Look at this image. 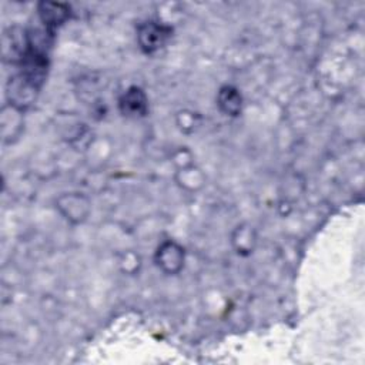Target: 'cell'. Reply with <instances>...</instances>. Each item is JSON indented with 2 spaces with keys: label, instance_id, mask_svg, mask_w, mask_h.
Segmentation results:
<instances>
[{
  "label": "cell",
  "instance_id": "1",
  "mask_svg": "<svg viewBox=\"0 0 365 365\" xmlns=\"http://www.w3.org/2000/svg\"><path fill=\"white\" fill-rule=\"evenodd\" d=\"M40 84L19 71L17 74L11 76L7 88H6V96L9 100V106L24 111L27 110L36 100L38 91H40Z\"/></svg>",
  "mask_w": 365,
  "mask_h": 365
},
{
  "label": "cell",
  "instance_id": "2",
  "mask_svg": "<svg viewBox=\"0 0 365 365\" xmlns=\"http://www.w3.org/2000/svg\"><path fill=\"white\" fill-rule=\"evenodd\" d=\"M173 29L167 24L148 20L137 27V41L145 54H153L163 48L171 38Z\"/></svg>",
  "mask_w": 365,
  "mask_h": 365
},
{
  "label": "cell",
  "instance_id": "3",
  "mask_svg": "<svg viewBox=\"0 0 365 365\" xmlns=\"http://www.w3.org/2000/svg\"><path fill=\"white\" fill-rule=\"evenodd\" d=\"M56 207L68 222L81 224L90 214L91 202L81 192H66L57 198Z\"/></svg>",
  "mask_w": 365,
  "mask_h": 365
},
{
  "label": "cell",
  "instance_id": "4",
  "mask_svg": "<svg viewBox=\"0 0 365 365\" xmlns=\"http://www.w3.org/2000/svg\"><path fill=\"white\" fill-rule=\"evenodd\" d=\"M154 261L164 274L174 275L178 274L184 267L185 251L175 241H164L161 245H158Z\"/></svg>",
  "mask_w": 365,
  "mask_h": 365
},
{
  "label": "cell",
  "instance_id": "5",
  "mask_svg": "<svg viewBox=\"0 0 365 365\" xmlns=\"http://www.w3.org/2000/svg\"><path fill=\"white\" fill-rule=\"evenodd\" d=\"M118 110L124 117L138 118L148 113V97L137 86L128 87L118 98Z\"/></svg>",
  "mask_w": 365,
  "mask_h": 365
},
{
  "label": "cell",
  "instance_id": "6",
  "mask_svg": "<svg viewBox=\"0 0 365 365\" xmlns=\"http://www.w3.org/2000/svg\"><path fill=\"white\" fill-rule=\"evenodd\" d=\"M37 14L43 27L53 31L56 27L61 26L64 21L68 20L71 14V9L66 3L41 1L37 6Z\"/></svg>",
  "mask_w": 365,
  "mask_h": 365
},
{
  "label": "cell",
  "instance_id": "7",
  "mask_svg": "<svg viewBox=\"0 0 365 365\" xmlns=\"http://www.w3.org/2000/svg\"><path fill=\"white\" fill-rule=\"evenodd\" d=\"M217 104L225 115L237 117L242 110V96L238 88L232 86H224L217 94Z\"/></svg>",
  "mask_w": 365,
  "mask_h": 365
},
{
  "label": "cell",
  "instance_id": "8",
  "mask_svg": "<svg viewBox=\"0 0 365 365\" xmlns=\"http://www.w3.org/2000/svg\"><path fill=\"white\" fill-rule=\"evenodd\" d=\"M231 242L240 255H250L254 251V247L257 242L255 231L252 230L251 225L241 224L234 230Z\"/></svg>",
  "mask_w": 365,
  "mask_h": 365
},
{
  "label": "cell",
  "instance_id": "9",
  "mask_svg": "<svg viewBox=\"0 0 365 365\" xmlns=\"http://www.w3.org/2000/svg\"><path fill=\"white\" fill-rule=\"evenodd\" d=\"M177 181L182 188L192 191V190H197V188L202 187V184L205 181V177L201 173V170L195 168L194 165H185V167L178 170Z\"/></svg>",
  "mask_w": 365,
  "mask_h": 365
}]
</instances>
